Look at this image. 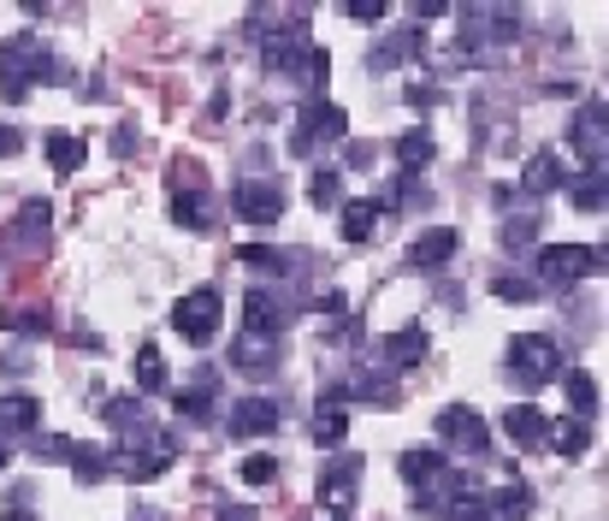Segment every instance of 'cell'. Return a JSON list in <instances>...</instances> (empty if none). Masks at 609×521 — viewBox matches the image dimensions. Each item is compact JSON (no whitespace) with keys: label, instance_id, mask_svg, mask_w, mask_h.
<instances>
[{"label":"cell","instance_id":"cell-1","mask_svg":"<svg viewBox=\"0 0 609 521\" xmlns=\"http://www.w3.org/2000/svg\"><path fill=\"white\" fill-rule=\"evenodd\" d=\"M113 457H118V462H107V468H118V474L136 480V486H148V480H161L166 468H172L178 445H172V432L148 427V415H143V421H131V427H125V445H118Z\"/></svg>","mask_w":609,"mask_h":521},{"label":"cell","instance_id":"cell-2","mask_svg":"<svg viewBox=\"0 0 609 521\" xmlns=\"http://www.w3.org/2000/svg\"><path fill=\"white\" fill-rule=\"evenodd\" d=\"M260 65H267V72H278V78H296V83H308V90H314V83L332 72V60H326V48H314L302 37V30H272L267 42H260Z\"/></svg>","mask_w":609,"mask_h":521},{"label":"cell","instance_id":"cell-3","mask_svg":"<svg viewBox=\"0 0 609 521\" xmlns=\"http://www.w3.org/2000/svg\"><path fill=\"white\" fill-rule=\"evenodd\" d=\"M42 72H60V65H54V54L42 48L37 30H24V37L0 42V78H7V101H24L30 83H37Z\"/></svg>","mask_w":609,"mask_h":521},{"label":"cell","instance_id":"cell-4","mask_svg":"<svg viewBox=\"0 0 609 521\" xmlns=\"http://www.w3.org/2000/svg\"><path fill=\"white\" fill-rule=\"evenodd\" d=\"M562 374V356H556V344L545 333H520L509 338V379L520 391H538V386H550V379Z\"/></svg>","mask_w":609,"mask_h":521},{"label":"cell","instance_id":"cell-5","mask_svg":"<svg viewBox=\"0 0 609 521\" xmlns=\"http://www.w3.org/2000/svg\"><path fill=\"white\" fill-rule=\"evenodd\" d=\"M533 267H538V285L568 290V285L591 279V273H603V255H598V249H586V243H550V249H538Z\"/></svg>","mask_w":609,"mask_h":521},{"label":"cell","instance_id":"cell-6","mask_svg":"<svg viewBox=\"0 0 609 521\" xmlns=\"http://www.w3.org/2000/svg\"><path fill=\"white\" fill-rule=\"evenodd\" d=\"M219 315H225L219 290L202 285V290H189V297H178V308H172V333H178L184 344H214L219 338Z\"/></svg>","mask_w":609,"mask_h":521},{"label":"cell","instance_id":"cell-7","mask_svg":"<svg viewBox=\"0 0 609 521\" xmlns=\"http://www.w3.org/2000/svg\"><path fill=\"white\" fill-rule=\"evenodd\" d=\"M520 37V12L515 7H467L462 12V54H479V42H515Z\"/></svg>","mask_w":609,"mask_h":521},{"label":"cell","instance_id":"cell-8","mask_svg":"<svg viewBox=\"0 0 609 521\" xmlns=\"http://www.w3.org/2000/svg\"><path fill=\"white\" fill-rule=\"evenodd\" d=\"M568 143H574V154H580L586 172H603L609 166V108H603V101H586V108L574 113Z\"/></svg>","mask_w":609,"mask_h":521},{"label":"cell","instance_id":"cell-9","mask_svg":"<svg viewBox=\"0 0 609 521\" xmlns=\"http://www.w3.org/2000/svg\"><path fill=\"white\" fill-rule=\"evenodd\" d=\"M343 131H350L343 108H332V101H308L302 119H296V131H290V154H314L320 143H343Z\"/></svg>","mask_w":609,"mask_h":521},{"label":"cell","instance_id":"cell-10","mask_svg":"<svg viewBox=\"0 0 609 521\" xmlns=\"http://www.w3.org/2000/svg\"><path fill=\"white\" fill-rule=\"evenodd\" d=\"M355 486H361V457H350V450H338L332 462H326V474H320V503L332 510L338 521L355 510Z\"/></svg>","mask_w":609,"mask_h":521},{"label":"cell","instance_id":"cell-11","mask_svg":"<svg viewBox=\"0 0 609 521\" xmlns=\"http://www.w3.org/2000/svg\"><path fill=\"white\" fill-rule=\"evenodd\" d=\"M231 207H237V219H249V225H272V219H285V184L242 178L231 190Z\"/></svg>","mask_w":609,"mask_h":521},{"label":"cell","instance_id":"cell-12","mask_svg":"<svg viewBox=\"0 0 609 521\" xmlns=\"http://www.w3.org/2000/svg\"><path fill=\"white\" fill-rule=\"evenodd\" d=\"M285 427V409L272 397H242L231 403V439H260V432H278Z\"/></svg>","mask_w":609,"mask_h":521},{"label":"cell","instance_id":"cell-13","mask_svg":"<svg viewBox=\"0 0 609 521\" xmlns=\"http://www.w3.org/2000/svg\"><path fill=\"white\" fill-rule=\"evenodd\" d=\"M242 326H249V338H278L290 326V308L272 297V290H249L242 297Z\"/></svg>","mask_w":609,"mask_h":521},{"label":"cell","instance_id":"cell-14","mask_svg":"<svg viewBox=\"0 0 609 521\" xmlns=\"http://www.w3.org/2000/svg\"><path fill=\"white\" fill-rule=\"evenodd\" d=\"M438 439L462 445L467 457H485V445H492V432H485L479 409H444V415H438Z\"/></svg>","mask_w":609,"mask_h":521},{"label":"cell","instance_id":"cell-15","mask_svg":"<svg viewBox=\"0 0 609 521\" xmlns=\"http://www.w3.org/2000/svg\"><path fill=\"white\" fill-rule=\"evenodd\" d=\"M421 54H426V30L414 24V30H391V37H385V42H379L373 54H368V65H373V72H391V65L421 60Z\"/></svg>","mask_w":609,"mask_h":521},{"label":"cell","instance_id":"cell-16","mask_svg":"<svg viewBox=\"0 0 609 521\" xmlns=\"http://www.w3.org/2000/svg\"><path fill=\"white\" fill-rule=\"evenodd\" d=\"M462 249V237L450 232V225H432V232H421L409 243V267H421V273H432V267H444L450 255Z\"/></svg>","mask_w":609,"mask_h":521},{"label":"cell","instance_id":"cell-17","mask_svg":"<svg viewBox=\"0 0 609 521\" xmlns=\"http://www.w3.org/2000/svg\"><path fill=\"white\" fill-rule=\"evenodd\" d=\"M533 510V486L527 480H509V486H497L492 498H485V521H520Z\"/></svg>","mask_w":609,"mask_h":521},{"label":"cell","instance_id":"cell-18","mask_svg":"<svg viewBox=\"0 0 609 521\" xmlns=\"http://www.w3.org/2000/svg\"><path fill=\"white\" fill-rule=\"evenodd\" d=\"M231 368H242V374H272L278 368V338H249V333H242L237 338V350H231Z\"/></svg>","mask_w":609,"mask_h":521},{"label":"cell","instance_id":"cell-19","mask_svg":"<svg viewBox=\"0 0 609 521\" xmlns=\"http://www.w3.org/2000/svg\"><path fill=\"white\" fill-rule=\"evenodd\" d=\"M562 161H556L550 149H538L533 161H527V172H520V190H527V196H550V190H562Z\"/></svg>","mask_w":609,"mask_h":521},{"label":"cell","instance_id":"cell-20","mask_svg":"<svg viewBox=\"0 0 609 521\" xmlns=\"http://www.w3.org/2000/svg\"><path fill=\"white\" fill-rule=\"evenodd\" d=\"M503 432H509L515 445H545L550 421H545V415H538L533 403H515V409H503Z\"/></svg>","mask_w":609,"mask_h":521},{"label":"cell","instance_id":"cell-21","mask_svg":"<svg viewBox=\"0 0 609 521\" xmlns=\"http://www.w3.org/2000/svg\"><path fill=\"white\" fill-rule=\"evenodd\" d=\"M37 427H42V403H37V397H24V391L0 397V432H37Z\"/></svg>","mask_w":609,"mask_h":521},{"label":"cell","instance_id":"cell-22","mask_svg":"<svg viewBox=\"0 0 609 521\" xmlns=\"http://www.w3.org/2000/svg\"><path fill=\"white\" fill-rule=\"evenodd\" d=\"M426 350H432V344H426L421 326H403V333L385 338V368H414V361H421Z\"/></svg>","mask_w":609,"mask_h":521},{"label":"cell","instance_id":"cell-23","mask_svg":"<svg viewBox=\"0 0 609 521\" xmlns=\"http://www.w3.org/2000/svg\"><path fill=\"white\" fill-rule=\"evenodd\" d=\"M562 386H568V409H574V421H591V415H598V379H591L586 368H568V374H562Z\"/></svg>","mask_w":609,"mask_h":521},{"label":"cell","instance_id":"cell-24","mask_svg":"<svg viewBox=\"0 0 609 521\" xmlns=\"http://www.w3.org/2000/svg\"><path fill=\"white\" fill-rule=\"evenodd\" d=\"M432 154H438L432 131H403L396 136V161H403V172H414V178H421V166H432Z\"/></svg>","mask_w":609,"mask_h":521},{"label":"cell","instance_id":"cell-25","mask_svg":"<svg viewBox=\"0 0 609 521\" xmlns=\"http://www.w3.org/2000/svg\"><path fill=\"white\" fill-rule=\"evenodd\" d=\"M214 391H219V374L207 368L196 386H184V391H178V415H189V421H207V409H214Z\"/></svg>","mask_w":609,"mask_h":521},{"label":"cell","instance_id":"cell-26","mask_svg":"<svg viewBox=\"0 0 609 521\" xmlns=\"http://www.w3.org/2000/svg\"><path fill=\"white\" fill-rule=\"evenodd\" d=\"M396 468H403V480H409V486H421V492H426V486L438 480L450 462L438 457V450H403V462H396Z\"/></svg>","mask_w":609,"mask_h":521},{"label":"cell","instance_id":"cell-27","mask_svg":"<svg viewBox=\"0 0 609 521\" xmlns=\"http://www.w3.org/2000/svg\"><path fill=\"white\" fill-rule=\"evenodd\" d=\"M545 439L562 450V457H586V450H591V421H574V415H568V421H556L545 432Z\"/></svg>","mask_w":609,"mask_h":521},{"label":"cell","instance_id":"cell-28","mask_svg":"<svg viewBox=\"0 0 609 521\" xmlns=\"http://www.w3.org/2000/svg\"><path fill=\"white\" fill-rule=\"evenodd\" d=\"M172 219L189 225V232H207V196L202 190H178V196H172Z\"/></svg>","mask_w":609,"mask_h":521},{"label":"cell","instance_id":"cell-29","mask_svg":"<svg viewBox=\"0 0 609 521\" xmlns=\"http://www.w3.org/2000/svg\"><path fill=\"white\" fill-rule=\"evenodd\" d=\"M373 225H379V207L373 202H343V237H350V243H368Z\"/></svg>","mask_w":609,"mask_h":521},{"label":"cell","instance_id":"cell-30","mask_svg":"<svg viewBox=\"0 0 609 521\" xmlns=\"http://www.w3.org/2000/svg\"><path fill=\"white\" fill-rule=\"evenodd\" d=\"M343 432H350V415H343L332 397H320V415H314V439L320 445H343Z\"/></svg>","mask_w":609,"mask_h":521},{"label":"cell","instance_id":"cell-31","mask_svg":"<svg viewBox=\"0 0 609 521\" xmlns=\"http://www.w3.org/2000/svg\"><path fill=\"white\" fill-rule=\"evenodd\" d=\"M308 202H314V207H338L343 202V172L338 166H320L314 178H308Z\"/></svg>","mask_w":609,"mask_h":521},{"label":"cell","instance_id":"cell-32","mask_svg":"<svg viewBox=\"0 0 609 521\" xmlns=\"http://www.w3.org/2000/svg\"><path fill=\"white\" fill-rule=\"evenodd\" d=\"M131 374H136V386H143V391H161V386H166L161 350H154V344H143V350H136V361H131Z\"/></svg>","mask_w":609,"mask_h":521},{"label":"cell","instance_id":"cell-33","mask_svg":"<svg viewBox=\"0 0 609 521\" xmlns=\"http://www.w3.org/2000/svg\"><path fill=\"white\" fill-rule=\"evenodd\" d=\"M48 161H54V172H78L90 161V149H83L78 136H48Z\"/></svg>","mask_w":609,"mask_h":521},{"label":"cell","instance_id":"cell-34","mask_svg":"<svg viewBox=\"0 0 609 521\" xmlns=\"http://www.w3.org/2000/svg\"><path fill=\"white\" fill-rule=\"evenodd\" d=\"M609 202V172H586L580 184H574V207H586V214H598Z\"/></svg>","mask_w":609,"mask_h":521},{"label":"cell","instance_id":"cell-35","mask_svg":"<svg viewBox=\"0 0 609 521\" xmlns=\"http://www.w3.org/2000/svg\"><path fill=\"white\" fill-rule=\"evenodd\" d=\"M72 474L83 480V486H95V480H107L113 474V468H107V450H72Z\"/></svg>","mask_w":609,"mask_h":521},{"label":"cell","instance_id":"cell-36","mask_svg":"<svg viewBox=\"0 0 609 521\" xmlns=\"http://www.w3.org/2000/svg\"><path fill=\"white\" fill-rule=\"evenodd\" d=\"M237 260L255 273H290V255H278V249H237Z\"/></svg>","mask_w":609,"mask_h":521},{"label":"cell","instance_id":"cell-37","mask_svg":"<svg viewBox=\"0 0 609 521\" xmlns=\"http://www.w3.org/2000/svg\"><path fill=\"white\" fill-rule=\"evenodd\" d=\"M48 219H54V207H48V202H24V214H19V237L48 232Z\"/></svg>","mask_w":609,"mask_h":521},{"label":"cell","instance_id":"cell-38","mask_svg":"<svg viewBox=\"0 0 609 521\" xmlns=\"http://www.w3.org/2000/svg\"><path fill=\"white\" fill-rule=\"evenodd\" d=\"M278 480V457H249L242 462V486H272Z\"/></svg>","mask_w":609,"mask_h":521},{"label":"cell","instance_id":"cell-39","mask_svg":"<svg viewBox=\"0 0 609 521\" xmlns=\"http://www.w3.org/2000/svg\"><path fill=\"white\" fill-rule=\"evenodd\" d=\"M7 326H12V333H48L54 320H48L42 308H12V315H7Z\"/></svg>","mask_w":609,"mask_h":521},{"label":"cell","instance_id":"cell-40","mask_svg":"<svg viewBox=\"0 0 609 521\" xmlns=\"http://www.w3.org/2000/svg\"><path fill=\"white\" fill-rule=\"evenodd\" d=\"M72 450H78L72 439H54V432L42 439V432H37V457H42V462H72Z\"/></svg>","mask_w":609,"mask_h":521},{"label":"cell","instance_id":"cell-41","mask_svg":"<svg viewBox=\"0 0 609 521\" xmlns=\"http://www.w3.org/2000/svg\"><path fill=\"white\" fill-rule=\"evenodd\" d=\"M492 290H497L503 303H533V297H538V285H533V279H497Z\"/></svg>","mask_w":609,"mask_h":521},{"label":"cell","instance_id":"cell-42","mask_svg":"<svg viewBox=\"0 0 609 521\" xmlns=\"http://www.w3.org/2000/svg\"><path fill=\"white\" fill-rule=\"evenodd\" d=\"M533 237H538V219H509L503 225V243H509V249H527Z\"/></svg>","mask_w":609,"mask_h":521},{"label":"cell","instance_id":"cell-43","mask_svg":"<svg viewBox=\"0 0 609 521\" xmlns=\"http://www.w3.org/2000/svg\"><path fill=\"white\" fill-rule=\"evenodd\" d=\"M343 12L361 19V24H379V19H385V0H343Z\"/></svg>","mask_w":609,"mask_h":521},{"label":"cell","instance_id":"cell-44","mask_svg":"<svg viewBox=\"0 0 609 521\" xmlns=\"http://www.w3.org/2000/svg\"><path fill=\"white\" fill-rule=\"evenodd\" d=\"M24 149V136L12 131V125H0V161H7V154H19Z\"/></svg>","mask_w":609,"mask_h":521},{"label":"cell","instance_id":"cell-45","mask_svg":"<svg viewBox=\"0 0 609 521\" xmlns=\"http://www.w3.org/2000/svg\"><path fill=\"white\" fill-rule=\"evenodd\" d=\"M438 101V90H421V83H409V108H432Z\"/></svg>","mask_w":609,"mask_h":521},{"label":"cell","instance_id":"cell-46","mask_svg":"<svg viewBox=\"0 0 609 521\" xmlns=\"http://www.w3.org/2000/svg\"><path fill=\"white\" fill-rule=\"evenodd\" d=\"M373 161V143H350V166H368Z\"/></svg>","mask_w":609,"mask_h":521},{"label":"cell","instance_id":"cell-47","mask_svg":"<svg viewBox=\"0 0 609 521\" xmlns=\"http://www.w3.org/2000/svg\"><path fill=\"white\" fill-rule=\"evenodd\" d=\"M0 521H37V515H30V510H7V515H0Z\"/></svg>","mask_w":609,"mask_h":521},{"label":"cell","instance_id":"cell-48","mask_svg":"<svg viewBox=\"0 0 609 521\" xmlns=\"http://www.w3.org/2000/svg\"><path fill=\"white\" fill-rule=\"evenodd\" d=\"M12 462V450H7V439H0V468H7Z\"/></svg>","mask_w":609,"mask_h":521}]
</instances>
